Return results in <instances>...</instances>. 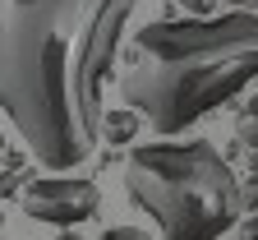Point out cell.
<instances>
[{"label":"cell","instance_id":"6da1fadb","mask_svg":"<svg viewBox=\"0 0 258 240\" xmlns=\"http://www.w3.org/2000/svg\"><path fill=\"white\" fill-rule=\"evenodd\" d=\"M139 0H0V111L64 176L102 139V83Z\"/></svg>","mask_w":258,"mask_h":240},{"label":"cell","instance_id":"9c48e42d","mask_svg":"<svg viewBox=\"0 0 258 240\" xmlns=\"http://www.w3.org/2000/svg\"><path fill=\"white\" fill-rule=\"evenodd\" d=\"M189 5H194V10H212V0H189Z\"/></svg>","mask_w":258,"mask_h":240},{"label":"cell","instance_id":"3957f363","mask_svg":"<svg viewBox=\"0 0 258 240\" xmlns=\"http://www.w3.org/2000/svg\"><path fill=\"white\" fill-rule=\"evenodd\" d=\"M124 189L157 222L161 240H221L244 208L235 171L212 139L134 148Z\"/></svg>","mask_w":258,"mask_h":240},{"label":"cell","instance_id":"7a4b0ae2","mask_svg":"<svg viewBox=\"0 0 258 240\" xmlns=\"http://www.w3.org/2000/svg\"><path fill=\"white\" fill-rule=\"evenodd\" d=\"M115 83L157 134L194 129L258 88V10L143 23L124 46Z\"/></svg>","mask_w":258,"mask_h":240},{"label":"cell","instance_id":"30bf717a","mask_svg":"<svg viewBox=\"0 0 258 240\" xmlns=\"http://www.w3.org/2000/svg\"><path fill=\"white\" fill-rule=\"evenodd\" d=\"M60 240H79V235H60Z\"/></svg>","mask_w":258,"mask_h":240},{"label":"cell","instance_id":"5b68a950","mask_svg":"<svg viewBox=\"0 0 258 240\" xmlns=\"http://www.w3.org/2000/svg\"><path fill=\"white\" fill-rule=\"evenodd\" d=\"M134 129H139V111H129V107L102 116V139L106 143H129V139H134Z\"/></svg>","mask_w":258,"mask_h":240},{"label":"cell","instance_id":"ba28073f","mask_svg":"<svg viewBox=\"0 0 258 240\" xmlns=\"http://www.w3.org/2000/svg\"><path fill=\"white\" fill-rule=\"evenodd\" d=\"M244 240H258V217H253V222L244 226Z\"/></svg>","mask_w":258,"mask_h":240},{"label":"cell","instance_id":"8fae6325","mask_svg":"<svg viewBox=\"0 0 258 240\" xmlns=\"http://www.w3.org/2000/svg\"><path fill=\"white\" fill-rule=\"evenodd\" d=\"M0 240H5V235H0Z\"/></svg>","mask_w":258,"mask_h":240},{"label":"cell","instance_id":"52a82bcc","mask_svg":"<svg viewBox=\"0 0 258 240\" xmlns=\"http://www.w3.org/2000/svg\"><path fill=\"white\" fill-rule=\"evenodd\" d=\"M97 240H157V235H148V231H139V226H106Z\"/></svg>","mask_w":258,"mask_h":240},{"label":"cell","instance_id":"8992f818","mask_svg":"<svg viewBox=\"0 0 258 240\" xmlns=\"http://www.w3.org/2000/svg\"><path fill=\"white\" fill-rule=\"evenodd\" d=\"M240 139L249 148H258V92H249V107L240 111Z\"/></svg>","mask_w":258,"mask_h":240},{"label":"cell","instance_id":"277c9868","mask_svg":"<svg viewBox=\"0 0 258 240\" xmlns=\"http://www.w3.org/2000/svg\"><path fill=\"white\" fill-rule=\"evenodd\" d=\"M23 213L32 222H51V226H79L97 213V203H102V194H97L92 180H79V176H42L23 185Z\"/></svg>","mask_w":258,"mask_h":240}]
</instances>
